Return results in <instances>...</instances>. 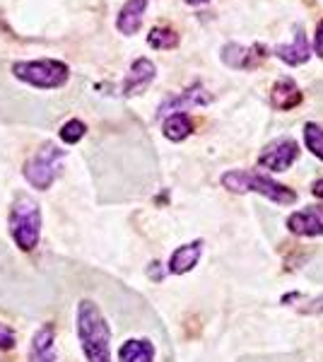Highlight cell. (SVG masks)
<instances>
[{"mask_svg":"<svg viewBox=\"0 0 323 362\" xmlns=\"http://www.w3.org/2000/svg\"><path fill=\"white\" fill-rule=\"evenodd\" d=\"M75 331L87 362H111V329L97 302H80L75 312Z\"/></svg>","mask_w":323,"mask_h":362,"instance_id":"1","label":"cell"},{"mask_svg":"<svg viewBox=\"0 0 323 362\" xmlns=\"http://www.w3.org/2000/svg\"><path fill=\"white\" fill-rule=\"evenodd\" d=\"M222 186L232 194H261L268 201L278 203V206H292L297 203V191H292L290 186L278 184L275 179L266 177V174L249 172V169H229L222 174Z\"/></svg>","mask_w":323,"mask_h":362,"instance_id":"2","label":"cell"},{"mask_svg":"<svg viewBox=\"0 0 323 362\" xmlns=\"http://www.w3.org/2000/svg\"><path fill=\"white\" fill-rule=\"evenodd\" d=\"M10 237L20 251H34L41 237V206L29 194H17L8 215Z\"/></svg>","mask_w":323,"mask_h":362,"instance_id":"3","label":"cell"},{"mask_svg":"<svg viewBox=\"0 0 323 362\" xmlns=\"http://www.w3.org/2000/svg\"><path fill=\"white\" fill-rule=\"evenodd\" d=\"M13 75L22 83L39 87V90H58L68 83L70 68L56 58H39V61H20L13 66Z\"/></svg>","mask_w":323,"mask_h":362,"instance_id":"4","label":"cell"},{"mask_svg":"<svg viewBox=\"0 0 323 362\" xmlns=\"http://www.w3.org/2000/svg\"><path fill=\"white\" fill-rule=\"evenodd\" d=\"M63 157H66V150L58 148L56 143H44L41 148H37L32 153V157L25 162L22 167V174L34 189L46 191L54 186V181L61 174V165H63Z\"/></svg>","mask_w":323,"mask_h":362,"instance_id":"5","label":"cell"},{"mask_svg":"<svg viewBox=\"0 0 323 362\" xmlns=\"http://www.w3.org/2000/svg\"><path fill=\"white\" fill-rule=\"evenodd\" d=\"M299 157V145L295 138H278L263 148L258 155V167L268 169V172H287Z\"/></svg>","mask_w":323,"mask_h":362,"instance_id":"6","label":"cell"},{"mask_svg":"<svg viewBox=\"0 0 323 362\" xmlns=\"http://www.w3.org/2000/svg\"><path fill=\"white\" fill-rule=\"evenodd\" d=\"M155 75H157V68L150 58H135L133 66L128 68V73H126V80H123V85H121V95L123 97L143 95L152 85Z\"/></svg>","mask_w":323,"mask_h":362,"instance_id":"7","label":"cell"},{"mask_svg":"<svg viewBox=\"0 0 323 362\" xmlns=\"http://www.w3.org/2000/svg\"><path fill=\"white\" fill-rule=\"evenodd\" d=\"M287 230L297 237H323V206H309L287 218Z\"/></svg>","mask_w":323,"mask_h":362,"instance_id":"8","label":"cell"},{"mask_svg":"<svg viewBox=\"0 0 323 362\" xmlns=\"http://www.w3.org/2000/svg\"><path fill=\"white\" fill-rule=\"evenodd\" d=\"M266 46L263 44H254L251 49H246L242 44H227L225 49H222L220 58L225 61V66L234 68V70H249L258 66V63H263V58H266Z\"/></svg>","mask_w":323,"mask_h":362,"instance_id":"9","label":"cell"},{"mask_svg":"<svg viewBox=\"0 0 323 362\" xmlns=\"http://www.w3.org/2000/svg\"><path fill=\"white\" fill-rule=\"evenodd\" d=\"M213 97L205 92V87L201 83L191 85L189 90H184L181 95L169 97L167 102L160 104V116H169V114H179V112H189L191 107H203V104H210Z\"/></svg>","mask_w":323,"mask_h":362,"instance_id":"10","label":"cell"},{"mask_svg":"<svg viewBox=\"0 0 323 362\" xmlns=\"http://www.w3.org/2000/svg\"><path fill=\"white\" fill-rule=\"evenodd\" d=\"M273 54L278 56L283 63H287V66H292V68L304 66V63L311 58V49H309V42H307V34H304V27L297 25L292 42L290 44H278L273 49Z\"/></svg>","mask_w":323,"mask_h":362,"instance_id":"11","label":"cell"},{"mask_svg":"<svg viewBox=\"0 0 323 362\" xmlns=\"http://www.w3.org/2000/svg\"><path fill=\"white\" fill-rule=\"evenodd\" d=\"M302 99H304L302 90H299L292 78H280L270 87V104L278 112H292V109H297L302 104Z\"/></svg>","mask_w":323,"mask_h":362,"instance_id":"12","label":"cell"},{"mask_svg":"<svg viewBox=\"0 0 323 362\" xmlns=\"http://www.w3.org/2000/svg\"><path fill=\"white\" fill-rule=\"evenodd\" d=\"M203 256V239H193V242L184 244V247L174 249L172 259H169V273L172 276H186L198 266Z\"/></svg>","mask_w":323,"mask_h":362,"instance_id":"13","label":"cell"},{"mask_svg":"<svg viewBox=\"0 0 323 362\" xmlns=\"http://www.w3.org/2000/svg\"><path fill=\"white\" fill-rule=\"evenodd\" d=\"M29 362H58L54 324H44L37 334H34L32 346H29Z\"/></svg>","mask_w":323,"mask_h":362,"instance_id":"14","label":"cell"},{"mask_svg":"<svg viewBox=\"0 0 323 362\" xmlns=\"http://www.w3.org/2000/svg\"><path fill=\"white\" fill-rule=\"evenodd\" d=\"M145 10H148V0H126L119 17H116V29L126 37L138 34L145 20Z\"/></svg>","mask_w":323,"mask_h":362,"instance_id":"15","label":"cell"},{"mask_svg":"<svg viewBox=\"0 0 323 362\" xmlns=\"http://www.w3.org/2000/svg\"><path fill=\"white\" fill-rule=\"evenodd\" d=\"M155 343L148 338H128L119 348V362H155Z\"/></svg>","mask_w":323,"mask_h":362,"instance_id":"16","label":"cell"},{"mask_svg":"<svg viewBox=\"0 0 323 362\" xmlns=\"http://www.w3.org/2000/svg\"><path fill=\"white\" fill-rule=\"evenodd\" d=\"M164 138H169L172 143H181V140H186L193 133V121L189 114L179 112V114H169L167 119H164Z\"/></svg>","mask_w":323,"mask_h":362,"instance_id":"17","label":"cell"},{"mask_svg":"<svg viewBox=\"0 0 323 362\" xmlns=\"http://www.w3.org/2000/svg\"><path fill=\"white\" fill-rule=\"evenodd\" d=\"M148 44L157 51H169L179 46V34L172 27H155L148 34Z\"/></svg>","mask_w":323,"mask_h":362,"instance_id":"18","label":"cell"},{"mask_svg":"<svg viewBox=\"0 0 323 362\" xmlns=\"http://www.w3.org/2000/svg\"><path fill=\"white\" fill-rule=\"evenodd\" d=\"M304 145L314 157H319L323 162V126L316 124V121H309L304 124Z\"/></svg>","mask_w":323,"mask_h":362,"instance_id":"19","label":"cell"},{"mask_svg":"<svg viewBox=\"0 0 323 362\" xmlns=\"http://www.w3.org/2000/svg\"><path fill=\"white\" fill-rule=\"evenodd\" d=\"M85 133H87V126H85V121H80V119H70L66 121V124L61 126V131H58V136H61V140L66 145H75V143H80L82 138H85Z\"/></svg>","mask_w":323,"mask_h":362,"instance_id":"20","label":"cell"},{"mask_svg":"<svg viewBox=\"0 0 323 362\" xmlns=\"http://www.w3.org/2000/svg\"><path fill=\"white\" fill-rule=\"evenodd\" d=\"M297 312L302 314V317H319V314H323V295L314 297V300H309L307 305L297 307Z\"/></svg>","mask_w":323,"mask_h":362,"instance_id":"21","label":"cell"},{"mask_svg":"<svg viewBox=\"0 0 323 362\" xmlns=\"http://www.w3.org/2000/svg\"><path fill=\"white\" fill-rule=\"evenodd\" d=\"M17 346V336L15 329H10L8 324L0 321V350H13Z\"/></svg>","mask_w":323,"mask_h":362,"instance_id":"22","label":"cell"},{"mask_svg":"<svg viewBox=\"0 0 323 362\" xmlns=\"http://www.w3.org/2000/svg\"><path fill=\"white\" fill-rule=\"evenodd\" d=\"M314 54L319 58H323V20H319L316 32H314Z\"/></svg>","mask_w":323,"mask_h":362,"instance_id":"23","label":"cell"},{"mask_svg":"<svg viewBox=\"0 0 323 362\" xmlns=\"http://www.w3.org/2000/svg\"><path fill=\"white\" fill-rule=\"evenodd\" d=\"M311 194L323 201V179H316L314 184H311Z\"/></svg>","mask_w":323,"mask_h":362,"instance_id":"24","label":"cell"},{"mask_svg":"<svg viewBox=\"0 0 323 362\" xmlns=\"http://www.w3.org/2000/svg\"><path fill=\"white\" fill-rule=\"evenodd\" d=\"M191 5H198V3H208V0H189Z\"/></svg>","mask_w":323,"mask_h":362,"instance_id":"25","label":"cell"}]
</instances>
